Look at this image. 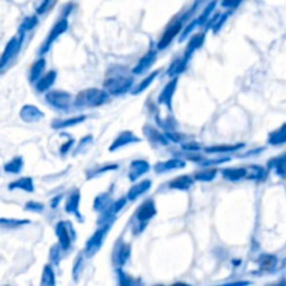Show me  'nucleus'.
I'll list each match as a JSON object with an SVG mask.
<instances>
[{"instance_id": "obj_1", "label": "nucleus", "mask_w": 286, "mask_h": 286, "mask_svg": "<svg viewBox=\"0 0 286 286\" xmlns=\"http://www.w3.org/2000/svg\"><path fill=\"white\" fill-rule=\"evenodd\" d=\"M179 30H180V24H176V25L170 27V28L168 30V33H166L165 35H164V38H162V41H161L159 46H161V48H164V46H166V45L169 44V42L172 41V38H173V36L176 35Z\"/></svg>"}, {"instance_id": "obj_2", "label": "nucleus", "mask_w": 286, "mask_h": 286, "mask_svg": "<svg viewBox=\"0 0 286 286\" xmlns=\"http://www.w3.org/2000/svg\"><path fill=\"white\" fill-rule=\"evenodd\" d=\"M42 286H55V278H53V272L46 268L44 274V279H42Z\"/></svg>"}, {"instance_id": "obj_3", "label": "nucleus", "mask_w": 286, "mask_h": 286, "mask_svg": "<svg viewBox=\"0 0 286 286\" xmlns=\"http://www.w3.org/2000/svg\"><path fill=\"white\" fill-rule=\"evenodd\" d=\"M240 0H223V6H236Z\"/></svg>"}, {"instance_id": "obj_4", "label": "nucleus", "mask_w": 286, "mask_h": 286, "mask_svg": "<svg viewBox=\"0 0 286 286\" xmlns=\"http://www.w3.org/2000/svg\"><path fill=\"white\" fill-rule=\"evenodd\" d=\"M175 286H187V285H183V284H179V285H175Z\"/></svg>"}]
</instances>
